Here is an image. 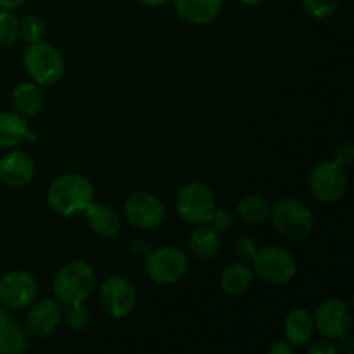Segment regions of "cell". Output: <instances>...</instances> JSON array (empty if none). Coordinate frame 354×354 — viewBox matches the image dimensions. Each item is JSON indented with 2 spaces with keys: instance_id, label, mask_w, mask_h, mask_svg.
Returning a JSON list of instances; mask_svg holds the SVG:
<instances>
[{
  "instance_id": "cell-32",
  "label": "cell",
  "mask_w": 354,
  "mask_h": 354,
  "mask_svg": "<svg viewBox=\"0 0 354 354\" xmlns=\"http://www.w3.org/2000/svg\"><path fill=\"white\" fill-rule=\"evenodd\" d=\"M268 353H270V354H292V348H290L289 342H286V341H277L275 344L270 346Z\"/></svg>"
},
{
  "instance_id": "cell-27",
  "label": "cell",
  "mask_w": 354,
  "mask_h": 354,
  "mask_svg": "<svg viewBox=\"0 0 354 354\" xmlns=\"http://www.w3.org/2000/svg\"><path fill=\"white\" fill-rule=\"evenodd\" d=\"M341 0H303V6L311 17L325 19L337 10Z\"/></svg>"
},
{
  "instance_id": "cell-35",
  "label": "cell",
  "mask_w": 354,
  "mask_h": 354,
  "mask_svg": "<svg viewBox=\"0 0 354 354\" xmlns=\"http://www.w3.org/2000/svg\"><path fill=\"white\" fill-rule=\"evenodd\" d=\"M242 3H245V6H259L261 2H265V0H241Z\"/></svg>"
},
{
  "instance_id": "cell-21",
  "label": "cell",
  "mask_w": 354,
  "mask_h": 354,
  "mask_svg": "<svg viewBox=\"0 0 354 354\" xmlns=\"http://www.w3.org/2000/svg\"><path fill=\"white\" fill-rule=\"evenodd\" d=\"M252 280H254L252 268H249L244 261H237L228 265L221 272L220 286L228 296H242L252 286Z\"/></svg>"
},
{
  "instance_id": "cell-12",
  "label": "cell",
  "mask_w": 354,
  "mask_h": 354,
  "mask_svg": "<svg viewBox=\"0 0 354 354\" xmlns=\"http://www.w3.org/2000/svg\"><path fill=\"white\" fill-rule=\"evenodd\" d=\"M37 280L28 272L14 270L0 279V303L9 310L28 308L37 299Z\"/></svg>"
},
{
  "instance_id": "cell-24",
  "label": "cell",
  "mask_w": 354,
  "mask_h": 354,
  "mask_svg": "<svg viewBox=\"0 0 354 354\" xmlns=\"http://www.w3.org/2000/svg\"><path fill=\"white\" fill-rule=\"evenodd\" d=\"M19 38V19L12 10L0 12V47H10Z\"/></svg>"
},
{
  "instance_id": "cell-5",
  "label": "cell",
  "mask_w": 354,
  "mask_h": 354,
  "mask_svg": "<svg viewBox=\"0 0 354 354\" xmlns=\"http://www.w3.org/2000/svg\"><path fill=\"white\" fill-rule=\"evenodd\" d=\"M273 225L277 230L292 241H301V239L310 237L313 232L315 218L310 207L304 206L297 199L286 197V199L277 201L275 206L270 211Z\"/></svg>"
},
{
  "instance_id": "cell-26",
  "label": "cell",
  "mask_w": 354,
  "mask_h": 354,
  "mask_svg": "<svg viewBox=\"0 0 354 354\" xmlns=\"http://www.w3.org/2000/svg\"><path fill=\"white\" fill-rule=\"evenodd\" d=\"M19 37L28 44L40 41L44 37V24L37 16H24L19 21Z\"/></svg>"
},
{
  "instance_id": "cell-23",
  "label": "cell",
  "mask_w": 354,
  "mask_h": 354,
  "mask_svg": "<svg viewBox=\"0 0 354 354\" xmlns=\"http://www.w3.org/2000/svg\"><path fill=\"white\" fill-rule=\"evenodd\" d=\"M270 211L272 206L261 196H245L237 204V214L245 223H263L270 218Z\"/></svg>"
},
{
  "instance_id": "cell-11",
  "label": "cell",
  "mask_w": 354,
  "mask_h": 354,
  "mask_svg": "<svg viewBox=\"0 0 354 354\" xmlns=\"http://www.w3.org/2000/svg\"><path fill=\"white\" fill-rule=\"evenodd\" d=\"M315 327L318 328L325 339H341L342 335L349 334L353 325L351 310L344 301L337 297H330L320 303V306L315 311Z\"/></svg>"
},
{
  "instance_id": "cell-18",
  "label": "cell",
  "mask_w": 354,
  "mask_h": 354,
  "mask_svg": "<svg viewBox=\"0 0 354 354\" xmlns=\"http://www.w3.org/2000/svg\"><path fill=\"white\" fill-rule=\"evenodd\" d=\"M221 248V235L213 225H197L196 230L189 237V249L196 258L209 261L218 254Z\"/></svg>"
},
{
  "instance_id": "cell-6",
  "label": "cell",
  "mask_w": 354,
  "mask_h": 354,
  "mask_svg": "<svg viewBox=\"0 0 354 354\" xmlns=\"http://www.w3.org/2000/svg\"><path fill=\"white\" fill-rule=\"evenodd\" d=\"M252 261V272L270 286H286L296 277L297 265L294 256L282 248L258 249Z\"/></svg>"
},
{
  "instance_id": "cell-2",
  "label": "cell",
  "mask_w": 354,
  "mask_h": 354,
  "mask_svg": "<svg viewBox=\"0 0 354 354\" xmlns=\"http://www.w3.org/2000/svg\"><path fill=\"white\" fill-rule=\"evenodd\" d=\"M95 287V272L85 261H71L62 266L54 277L55 299L62 306L85 303Z\"/></svg>"
},
{
  "instance_id": "cell-30",
  "label": "cell",
  "mask_w": 354,
  "mask_h": 354,
  "mask_svg": "<svg viewBox=\"0 0 354 354\" xmlns=\"http://www.w3.org/2000/svg\"><path fill=\"white\" fill-rule=\"evenodd\" d=\"M353 159H354V147L351 142H344V144H341L337 149H335L334 161L337 162L339 166L348 168V166L353 165Z\"/></svg>"
},
{
  "instance_id": "cell-4",
  "label": "cell",
  "mask_w": 354,
  "mask_h": 354,
  "mask_svg": "<svg viewBox=\"0 0 354 354\" xmlns=\"http://www.w3.org/2000/svg\"><path fill=\"white\" fill-rule=\"evenodd\" d=\"M176 211L178 216L189 225L209 223L216 211L214 194L206 183L190 182L180 189L176 196Z\"/></svg>"
},
{
  "instance_id": "cell-3",
  "label": "cell",
  "mask_w": 354,
  "mask_h": 354,
  "mask_svg": "<svg viewBox=\"0 0 354 354\" xmlns=\"http://www.w3.org/2000/svg\"><path fill=\"white\" fill-rule=\"evenodd\" d=\"M23 66L26 75L37 85H54L64 75V59L61 52L41 40L30 44L23 55Z\"/></svg>"
},
{
  "instance_id": "cell-15",
  "label": "cell",
  "mask_w": 354,
  "mask_h": 354,
  "mask_svg": "<svg viewBox=\"0 0 354 354\" xmlns=\"http://www.w3.org/2000/svg\"><path fill=\"white\" fill-rule=\"evenodd\" d=\"M221 0H175V9L180 19L192 26H206L213 23L221 12Z\"/></svg>"
},
{
  "instance_id": "cell-19",
  "label": "cell",
  "mask_w": 354,
  "mask_h": 354,
  "mask_svg": "<svg viewBox=\"0 0 354 354\" xmlns=\"http://www.w3.org/2000/svg\"><path fill=\"white\" fill-rule=\"evenodd\" d=\"M26 349V330L7 313V310H0V354H21Z\"/></svg>"
},
{
  "instance_id": "cell-1",
  "label": "cell",
  "mask_w": 354,
  "mask_h": 354,
  "mask_svg": "<svg viewBox=\"0 0 354 354\" xmlns=\"http://www.w3.org/2000/svg\"><path fill=\"white\" fill-rule=\"evenodd\" d=\"M47 203L62 216L85 211L93 203V187L88 178L78 173L57 176L47 190Z\"/></svg>"
},
{
  "instance_id": "cell-25",
  "label": "cell",
  "mask_w": 354,
  "mask_h": 354,
  "mask_svg": "<svg viewBox=\"0 0 354 354\" xmlns=\"http://www.w3.org/2000/svg\"><path fill=\"white\" fill-rule=\"evenodd\" d=\"M68 311H66V324L71 330H85L90 325V311L86 310L85 304H71V306H66Z\"/></svg>"
},
{
  "instance_id": "cell-10",
  "label": "cell",
  "mask_w": 354,
  "mask_h": 354,
  "mask_svg": "<svg viewBox=\"0 0 354 354\" xmlns=\"http://www.w3.org/2000/svg\"><path fill=\"white\" fill-rule=\"evenodd\" d=\"M124 218L130 225L140 230L158 228L165 220V206L156 196L147 192H133L123 204Z\"/></svg>"
},
{
  "instance_id": "cell-22",
  "label": "cell",
  "mask_w": 354,
  "mask_h": 354,
  "mask_svg": "<svg viewBox=\"0 0 354 354\" xmlns=\"http://www.w3.org/2000/svg\"><path fill=\"white\" fill-rule=\"evenodd\" d=\"M12 102L21 116L31 118L41 111L44 95L37 83H19L12 92Z\"/></svg>"
},
{
  "instance_id": "cell-8",
  "label": "cell",
  "mask_w": 354,
  "mask_h": 354,
  "mask_svg": "<svg viewBox=\"0 0 354 354\" xmlns=\"http://www.w3.org/2000/svg\"><path fill=\"white\" fill-rule=\"evenodd\" d=\"M310 190L315 199L324 204H334L348 192V176L335 161H324L310 173Z\"/></svg>"
},
{
  "instance_id": "cell-34",
  "label": "cell",
  "mask_w": 354,
  "mask_h": 354,
  "mask_svg": "<svg viewBox=\"0 0 354 354\" xmlns=\"http://www.w3.org/2000/svg\"><path fill=\"white\" fill-rule=\"evenodd\" d=\"M140 3L147 7H159V6H165V3L171 2V0H138Z\"/></svg>"
},
{
  "instance_id": "cell-29",
  "label": "cell",
  "mask_w": 354,
  "mask_h": 354,
  "mask_svg": "<svg viewBox=\"0 0 354 354\" xmlns=\"http://www.w3.org/2000/svg\"><path fill=\"white\" fill-rule=\"evenodd\" d=\"M209 223H213V227L216 228L220 234H227V232H230L232 228H234L235 220H234V214H232L230 211L218 209L216 207V211H214V214H213V218H211Z\"/></svg>"
},
{
  "instance_id": "cell-9",
  "label": "cell",
  "mask_w": 354,
  "mask_h": 354,
  "mask_svg": "<svg viewBox=\"0 0 354 354\" xmlns=\"http://www.w3.org/2000/svg\"><path fill=\"white\" fill-rule=\"evenodd\" d=\"M100 304L113 318H127L137 306V290L133 283L120 275L106 279L100 286Z\"/></svg>"
},
{
  "instance_id": "cell-33",
  "label": "cell",
  "mask_w": 354,
  "mask_h": 354,
  "mask_svg": "<svg viewBox=\"0 0 354 354\" xmlns=\"http://www.w3.org/2000/svg\"><path fill=\"white\" fill-rule=\"evenodd\" d=\"M26 0H0V9L2 10H14L19 9Z\"/></svg>"
},
{
  "instance_id": "cell-17",
  "label": "cell",
  "mask_w": 354,
  "mask_h": 354,
  "mask_svg": "<svg viewBox=\"0 0 354 354\" xmlns=\"http://www.w3.org/2000/svg\"><path fill=\"white\" fill-rule=\"evenodd\" d=\"M315 322L313 315L303 308H296L290 311L283 324V334L289 344L294 346H306L313 339Z\"/></svg>"
},
{
  "instance_id": "cell-16",
  "label": "cell",
  "mask_w": 354,
  "mask_h": 354,
  "mask_svg": "<svg viewBox=\"0 0 354 354\" xmlns=\"http://www.w3.org/2000/svg\"><path fill=\"white\" fill-rule=\"evenodd\" d=\"M28 121L19 113H0V149H14L24 140H35Z\"/></svg>"
},
{
  "instance_id": "cell-28",
  "label": "cell",
  "mask_w": 354,
  "mask_h": 354,
  "mask_svg": "<svg viewBox=\"0 0 354 354\" xmlns=\"http://www.w3.org/2000/svg\"><path fill=\"white\" fill-rule=\"evenodd\" d=\"M235 256H237L241 261H251L252 258L258 252V244H256L254 239L251 237H241L234 245Z\"/></svg>"
},
{
  "instance_id": "cell-20",
  "label": "cell",
  "mask_w": 354,
  "mask_h": 354,
  "mask_svg": "<svg viewBox=\"0 0 354 354\" xmlns=\"http://www.w3.org/2000/svg\"><path fill=\"white\" fill-rule=\"evenodd\" d=\"M86 223L100 237H114L121 228L120 214L114 207L92 203L85 209Z\"/></svg>"
},
{
  "instance_id": "cell-14",
  "label": "cell",
  "mask_w": 354,
  "mask_h": 354,
  "mask_svg": "<svg viewBox=\"0 0 354 354\" xmlns=\"http://www.w3.org/2000/svg\"><path fill=\"white\" fill-rule=\"evenodd\" d=\"M35 178V162L21 151H10L0 159V182L10 189H23Z\"/></svg>"
},
{
  "instance_id": "cell-7",
  "label": "cell",
  "mask_w": 354,
  "mask_h": 354,
  "mask_svg": "<svg viewBox=\"0 0 354 354\" xmlns=\"http://www.w3.org/2000/svg\"><path fill=\"white\" fill-rule=\"evenodd\" d=\"M189 272V258L175 245H165L149 252L145 259V273L159 286H173Z\"/></svg>"
},
{
  "instance_id": "cell-13",
  "label": "cell",
  "mask_w": 354,
  "mask_h": 354,
  "mask_svg": "<svg viewBox=\"0 0 354 354\" xmlns=\"http://www.w3.org/2000/svg\"><path fill=\"white\" fill-rule=\"evenodd\" d=\"M62 320V304L55 299H41L28 311L24 330L35 339H45L54 334Z\"/></svg>"
},
{
  "instance_id": "cell-31",
  "label": "cell",
  "mask_w": 354,
  "mask_h": 354,
  "mask_svg": "<svg viewBox=\"0 0 354 354\" xmlns=\"http://www.w3.org/2000/svg\"><path fill=\"white\" fill-rule=\"evenodd\" d=\"M334 353H337V348L332 344L330 339L317 341L315 344L310 346V354H334Z\"/></svg>"
}]
</instances>
